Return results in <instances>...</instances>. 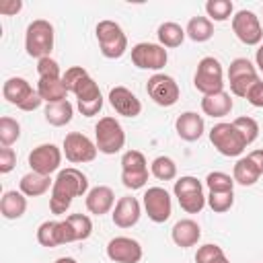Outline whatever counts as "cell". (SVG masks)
<instances>
[{
    "mask_svg": "<svg viewBox=\"0 0 263 263\" xmlns=\"http://www.w3.org/2000/svg\"><path fill=\"white\" fill-rule=\"evenodd\" d=\"M33 92H35L33 86H31L25 78H21V76L8 78V80L4 82V86H2V97L6 99V103H10V105H14V107H21Z\"/></svg>",
    "mask_w": 263,
    "mask_h": 263,
    "instance_id": "cell-22",
    "label": "cell"
},
{
    "mask_svg": "<svg viewBox=\"0 0 263 263\" xmlns=\"http://www.w3.org/2000/svg\"><path fill=\"white\" fill-rule=\"evenodd\" d=\"M175 129H177V136L181 140H185V142H197L203 136L205 123H203V117L197 115L195 111H185V113H181L177 117Z\"/></svg>",
    "mask_w": 263,
    "mask_h": 263,
    "instance_id": "cell-18",
    "label": "cell"
},
{
    "mask_svg": "<svg viewBox=\"0 0 263 263\" xmlns=\"http://www.w3.org/2000/svg\"><path fill=\"white\" fill-rule=\"evenodd\" d=\"M121 171L134 173V171H148V162L146 156L140 150H127L121 156Z\"/></svg>",
    "mask_w": 263,
    "mask_h": 263,
    "instance_id": "cell-40",
    "label": "cell"
},
{
    "mask_svg": "<svg viewBox=\"0 0 263 263\" xmlns=\"http://www.w3.org/2000/svg\"><path fill=\"white\" fill-rule=\"evenodd\" d=\"M62 80L68 88V92H74L76 103H90V101H99L103 99L99 84L95 82V78L82 68V66H72L62 74Z\"/></svg>",
    "mask_w": 263,
    "mask_h": 263,
    "instance_id": "cell-3",
    "label": "cell"
},
{
    "mask_svg": "<svg viewBox=\"0 0 263 263\" xmlns=\"http://www.w3.org/2000/svg\"><path fill=\"white\" fill-rule=\"evenodd\" d=\"M195 263H230V261L226 259L222 247L208 242V245H201V247L197 249V253H195Z\"/></svg>",
    "mask_w": 263,
    "mask_h": 263,
    "instance_id": "cell-37",
    "label": "cell"
},
{
    "mask_svg": "<svg viewBox=\"0 0 263 263\" xmlns=\"http://www.w3.org/2000/svg\"><path fill=\"white\" fill-rule=\"evenodd\" d=\"M144 251L132 236H115L107 242V257L113 263H140Z\"/></svg>",
    "mask_w": 263,
    "mask_h": 263,
    "instance_id": "cell-15",
    "label": "cell"
},
{
    "mask_svg": "<svg viewBox=\"0 0 263 263\" xmlns=\"http://www.w3.org/2000/svg\"><path fill=\"white\" fill-rule=\"evenodd\" d=\"M23 8L21 0H10V2H0V14H16Z\"/></svg>",
    "mask_w": 263,
    "mask_h": 263,
    "instance_id": "cell-48",
    "label": "cell"
},
{
    "mask_svg": "<svg viewBox=\"0 0 263 263\" xmlns=\"http://www.w3.org/2000/svg\"><path fill=\"white\" fill-rule=\"evenodd\" d=\"M168 62V53L160 43H136L132 47V64L140 70H152L158 74V70H162Z\"/></svg>",
    "mask_w": 263,
    "mask_h": 263,
    "instance_id": "cell-9",
    "label": "cell"
},
{
    "mask_svg": "<svg viewBox=\"0 0 263 263\" xmlns=\"http://www.w3.org/2000/svg\"><path fill=\"white\" fill-rule=\"evenodd\" d=\"M37 242L47 249H55L60 245L58 240V220H45L37 228Z\"/></svg>",
    "mask_w": 263,
    "mask_h": 263,
    "instance_id": "cell-33",
    "label": "cell"
},
{
    "mask_svg": "<svg viewBox=\"0 0 263 263\" xmlns=\"http://www.w3.org/2000/svg\"><path fill=\"white\" fill-rule=\"evenodd\" d=\"M144 199V210H146V216L156 222V224H162L171 218L173 214V201H171V195L164 187H148L142 195Z\"/></svg>",
    "mask_w": 263,
    "mask_h": 263,
    "instance_id": "cell-12",
    "label": "cell"
},
{
    "mask_svg": "<svg viewBox=\"0 0 263 263\" xmlns=\"http://www.w3.org/2000/svg\"><path fill=\"white\" fill-rule=\"evenodd\" d=\"M18 138H21V123L12 117H2L0 119V144L4 148H10Z\"/></svg>",
    "mask_w": 263,
    "mask_h": 263,
    "instance_id": "cell-34",
    "label": "cell"
},
{
    "mask_svg": "<svg viewBox=\"0 0 263 263\" xmlns=\"http://www.w3.org/2000/svg\"><path fill=\"white\" fill-rule=\"evenodd\" d=\"M210 142L222 156H240L242 150L247 148L242 136L236 132L232 123L220 121L210 129Z\"/></svg>",
    "mask_w": 263,
    "mask_h": 263,
    "instance_id": "cell-8",
    "label": "cell"
},
{
    "mask_svg": "<svg viewBox=\"0 0 263 263\" xmlns=\"http://www.w3.org/2000/svg\"><path fill=\"white\" fill-rule=\"evenodd\" d=\"M193 86L205 97V95H212V92H218V90H224V70H222V64L212 58V55H205L197 62V70H195V76H193Z\"/></svg>",
    "mask_w": 263,
    "mask_h": 263,
    "instance_id": "cell-7",
    "label": "cell"
},
{
    "mask_svg": "<svg viewBox=\"0 0 263 263\" xmlns=\"http://www.w3.org/2000/svg\"><path fill=\"white\" fill-rule=\"evenodd\" d=\"M62 152L66 156V160L74 162V164H82V162H92L97 158V144L80 134V132H70L66 134L64 138V146H62Z\"/></svg>",
    "mask_w": 263,
    "mask_h": 263,
    "instance_id": "cell-11",
    "label": "cell"
},
{
    "mask_svg": "<svg viewBox=\"0 0 263 263\" xmlns=\"http://www.w3.org/2000/svg\"><path fill=\"white\" fill-rule=\"evenodd\" d=\"M88 189V179L82 171L68 166L62 168L58 173V177L53 179V187H51V195H49V210L55 216L66 214V210L72 205L74 197L86 195Z\"/></svg>",
    "mask_w": 263,
    "mask_h": 263,
    "instance_id": "cell-1",
    "label": "cell"
},
{
    "mask_svg": "<svg viewBox=\"0 0 263 263\" xmlns=\"http://www.w3.org/2000/svg\"><path fill=\"white\" fill-rule=\"evenodd\" d=\"M95 144L103 154H117L125 146V132L115 117H101L95 125Z\"/></svg>",
    "mask_w": 263,
    "mask_h": 263,
    "instance_id": "cell-6",
    "label": "cell"
},
{
    "mask_svg": "<svg viewBox=\"0 0 263 263\" xmlns=\"http://www.w3.org/2000/svg\"><path fill=\"white\" fill-rule=\"evenodd\" d=\"M171 238H173V242H175L177 247L189 249V247H195V245L199 242V238H201V228H199V224H197L195 220L183 218V220H179V222L173 226Z\"/></svg>",
    "mask_w": 263,
    "mask_h": 263,
    "instance_id": "cell-20",
    "label": "cell"
},
{
    "mask_svg": "<svg viewBox=\"0 0 263 263\" xmlns=\"http://www.w3.org/2000/svg\"><path fill=\"white\" fill-rule=\"evenodd\" d=\"M232 125L236 127V132L242 136V140H245V144L249 146V144H253L257 138H259V123L253 119V117H247V115H242V117H236L234 121H232Z\"/></svg>",
    "mask_w": 263,
    "mask_h": 263,
    "instance_id": "cell-35",
    "label": "cell"
},
{
    "mask_svg": "<svg viewBox=\"0 0 263 263\" xmlns=\"http://www.w3.org/2000/svg\"><path fill=\"white\" fill-rule=\"evenodd\" d=\"M16 166V152L12 148H0V173L6 175Z\"/></svg>",
    "mask_w": 263,
    "mask_h": 263,
    "instance_id": "cell-44",
    "label": "cell"
},
{
    "mask_svg": "<svg viewBox=\"0 0 263 263\" xmlns=\"http://www.w3.org/2000/svg\"><path fill=\"white\" fill-rule=\"evenodd\" d=\"M205 201H208L212 212L224 214L234 205V191H210Z\"/></svg>",
    "mask_w": 263,
    "mask_h": 263,
    "instance_id": "cell-32",
    "label": "cell"
},
{
    "mask_svg": "<svg viewBox=\"0 0 263 263\" xmlns=\"http://www.w3.org/2000/svg\"><path fill=\"white\" fill-rule=\"evenodd\" d=\"M27 212V195L21 191H4L0 199V214L6 220H18Z\"/></svg>",
    "mask_w": 263,
    "mask_h": 263,
    "instance_id": "cell-24",
    "label": "cell"
},
{
    "mask_svg": "<svg viewBox=\"0 0 263 263\" xmlns=\"http://www.w3.org/2000/svg\"><path fill=\"white\" fill-rule=\"evenodd\" d=\"M140 216H142V205L132 195L119 197L117 203H115V208H113V214H111L113 224L117 228H132V226H136L138 220H140Z\"/></svg>",
    "mask_w": 263,
    "mask_h": 263,
    "instance_id": "cell-17",
    "label": "cell"
},
{
    "mask_svg": "<svg viewBox=\"0 0 263 263\" xmlns=\"http://www.w3.org/2000/svg\"><path fill=\"white\" fill-rule=\"evenodd\" d=\"M37 74H39V78H62L60 64L53 58H41V60H37Z\"/></svg>",
    "mask_w": 263,
    "mask_h": 263,
    "instance_id": "cell-42",
    "label": "cell"
},
{
    "mask_svg": "<svg viewBox=\"0 0 263 263\" xmlns=\"http://www.w3.org/2000/svg\"><path fill=\"white\" fill-rule=\"evenodd\" d=\"M76 105H78V111H80L84 117H95V115L103 109V99L90 101V103H76Z\"/></svg>",
    "mask_w": 263,
    "mask_h": 263,
    "instance_id": "cell-47",
    "label": "cell"
},
{
    "mask_svg": "<svg viewBox=\"0 0 263 263\" xmlns=\"http://www.w3.org/2000/svg\"><path fill=\"white\" fill-rule=\"evenodd\" d=\"M150 173L158 181H173L177 177V164L171 156H156L150 164Z\"/></svg>",
    "mask_w": 263,
    "mask_h": 263,
    "instance_id": "cell-30",
    "label": "cell"
},
{
    "mask_svg": "<svg viewBox=\"0 0 263 263\" xmlns=\"http://www.w3.org/2000/svg\"><path fill=\"white\" fill-rule=\"evenodd\" d=\"M146 92H148V97H150L156 105H160V107H173V105L179 101V95H181L179 84L175 82V78L168 76V74H162V72L152 74V76L148 78V82H146Z\"/></svg>",
    "mask_w": 263,
    "mask_h": 263,
    "instance_id": "cell-10",
    "label": "cell"
},
{
    "mask_svg": "<svg viewBox=\"0 0 263 263\" xmlns=\"http://www.w3.org/2000/svg\"><path fill=\"white\" fill-rule=\"evenodd\" d=\"M58 240H60V245L76 242L74 232H72V226H70L68 220H58Z\"/></svg>",
    "mask_w": 263,
    "mask_h": 263,
    "instance_id": "cell-45",
    "label": "cell"
},
{
    "mask_svg": "<svg viewBox=\"0 0 263 263\" xmlns=\"http://www.w3.org/2000/svg\"><path fill=\"white\" fill-rule=\"evenodd\" d=\"M66 220L70 222L76 240H86L92 234V220L86 214H70Z\"/></svg>",
    "mask_w": 263,
    "mask_h": 263,
    "instance_id": "cell-36",
    "label": "cell"
},
{
    "mask_svg": "<svg viewBox=\"0 0 263 263\" xmlns=\"http://www.w3.org/2000/svg\"><path fill=\"white\" fill-rule=\"evenodd\" d=\"M259 177H261V173H259V168L249 160V156H242V158L236 160V164H234V168H232V179H234V183H238V185H242V187H251V185H255V183L259 181Z\"/></svg>",
    "mask_w": 263,
    "mask_h": 263,
    "instance_id": "cell-28",
    "label": "cell"
},
{
    "mask_svg": "<svg viewBox=\"0 0 263 263\" xmlns=\"http://www.w3.org/2000/svg\"><path fill=\"white\" fill-rule=\"evenodd\" d=\"M109 105L115 109V113L123 117H138L142 113L140 99L125 86H113L109 90Z\"/></svg>",
    "mask_w": 263,
    "mask_h": 263,
    "instance_id": "cell-16",
    "label": "cell"
},
{
    "mask_svg": "<svg viewBox=\"0 0 263 263\" xmlns=\"http://www.w3.org/2000/svg\"><path fill=\"white\" fill-rule=\"evenodd\" d=\"M255 62H257V68L263 72V45L257 49V53H255Z\"/></svg>",
    "mask_w": 263,
    "mask_h": 263,
    "instance_id": "cell-50",
    "label": "cell"
},
{
    "mask_svg": "<svg viewBox=\"0 0 263 263\" xmlns=\"http://www.w3.org/2000/svg\"><path fill=\"white\" fill-rule=\"evenodd\" d=\"M232 31L236 39L245 45H259L263 39V29L259 16L253 10H238L232 16Z\"/></svg>",
    "mask_w": 263,
    "mask_h": 263,
    "instance_id": "cell-13",
    "label": "cell"
},
{
    "mask_svg": "<svg viewBox=\"0 0 263 263\" xmlns=\"http://www.w3.org/2000/svg\"><path fill=\"white\" fill-rule=\"evenodd\" d=\"M205 187L210 191H234V179L222 171H214V173H208Z\"/></svg>",
    "mask_w": 263,
    "mask_h": 263,
    "instance_id": "cell-39",
    "label": "cell"
},
{
    "mask_svg": "<svg viewBox=\"0 0 263 263\" xmlns=\"http://www.w3.org/2000/svg\"><path fill=\"white\" fill-rule=\"evenodd\" d=\"M247 101L253 105V107H257V109H263V82L259 80L251 90H249V95H247Z\"/></svg>",
    "mask_w": 263,
    "mask_h": 263,
    "instance_id": "cell-46",
    "label": "cell"
},
{
    "mask_svg": "<svg viewBox=\"0 0 263 263\" xmlns=\"http://www.w3.org/2000/svg\"><path fill=\"white\" fill-rule=\"evenodd\" d=\"M156 35H158V43H160L164 49H166V47H179V45L185 41V37H187L185 29H183L181 25L173 23V21L162 23V25L158 27Z\"/></svg>",
    "mask_w": 263,
    "mask_h": 263,
    "instance_id": "cell-29",
    "label": "cell"
},
{
    "mask_svg": "<svg viewBox=\"0 0 263 263\" xmlns=\"http://www.w3.org/2000/svg\"><path fill=\"white\" fill-rule=\"evenodd\" d=\"M255 74H257V68L247 58H236L228 66V82L238 80V78H247V76H255Z\"/></svg>",
    "mask_w": 263,
    "mask_h": 263,
    "instance_id": "cell-38",
    "label": "cell"
},
{
    "mask_svg": "<svg viewBox=\"0 0 263 263\" xmlns=\"http://www.w3.org/2000/svg\"><path fill=\"white\" fill-rule=\"evenodd\" d=\"M201 111L210 115L212 119H222L232 111V99L226 90H218L212 95H205L201 99Z\"/></svg>",
    "mask_w": 263,
    "mask_h": 263,
    "instance_id": "cell-21",
    "label": "cell"
},
{
    "mask_svg": "<svg viewBox=\"0 0 263 263\" xmlns=\"http://www.w3.org/2000/svg\"><path fill=\"white\" fill-rule=\"evenodd\" d=\"M53 263H78V261L72 259V257H60V259H55Z\"/></svg>",
    "mask_w": 263,
    "mask_h": 263,
    "instance_id": "cell-51",
    "label": "cell"
},
{
    "mask_svg": "<svg viewBox=\"0 0 263 263\" xmlns=\"http://www.w3.org/2000/svg\"><path fill=\"white\" fill-rule=\"evenodd\" d=\"M121 183L132 191L134 189H142L148 183V171H134V173L121 171Z\"/></svg>",
    "mask_w": 263,
    "mask_h": 263,
    "instance_id": "cell-41",
    "label": "cell"
},
{
    "mask_svg": "<svg viewBox=\"0 0 263 263\" xmlns=\"http://www.w3.org/2000/svg\"><path fill=\"white\" fill-rule=\"evenodd\" d=\"M37 92L45 103H60V101H66L68 88L62 78H39Z\"/></svg>",
    "mask_w": 263,
    "mask_h": 263,
    "instance_id": "cell-25",
    "label": "cell"
},
{
    "mask_svg": "<svg viewBox=\"0 0 263 263\" xmlns=\"http://www.w3.org/2000/svg\"><path fill=\"white\" fill-rule=\"evenodd\" d=\"M51 187H53L51 177H47V175H39V173H35V171L23 175L21 181H18V191L25 193L27 197H39V195L47 193Z\"/></svg>",
    "mask_w": 263,
    "mask_h": 263,
    "instance_id": "cell-23",
    "label": "cell"
},
{
    "mask_svg": "<svg viewBox=\"0 0 263 263\" xmlns=\"http://www.w3.org/2000/svg\"><path fill=\"white\" fill-rule=\"evenodd\" d=\"M95 33H97L99 49L105 58L117 60L127 51V37L115 21H99Z\"/></svg>",
    "mask_w": 263,
    "mask_h": 263,
    "instance_id": "cell-5",
    "label": "cell"
},
{
    "mask_svg": "<svg viewBox=\"0 0 263 263\" xmlns=\"http://www.w3.org/2000/svg\"><path fill=\"white\" fill-rule=\"evenodd\" d=\"M185 33L195 43L210 41L212 35H214V23L208 16H191L189 23H187V27H185Z\"/></svg>",
    "mask_w": 263,
    "mask_h": 263,
    "instance_id": "cell-27",
    "label": "cell"
},
{
    "mask_svg": "<svg viewBox=\"0 0 263 263\" xmlns=\"http://www.w3.org/2000/svg\"><path fill=\"white\" fill-rule=\"evenodd\" d=\"M249 156V160L259 168V173L263 175V148H259V150H253V152H249L247 154Z\"/></svg>",
    "mask_w": 263,
    "mask_h": 263,
    "instance_id": "cell-49",
    "label": "cell"
},
{
    "mask_svg": "<svg viewBox=\"0 0 263 263\" xmlns=\"http://www.w3.org/2000/svg\"><path fill=\"white\" fill-rule=\"evenodd\" d=\"M62 150L55 144H39L29 152V166L39 175L51 177L62 164Z\"/></svg>",
    "mask_w": 263,
    "mask_h": 263,
    "instance_id": "cell-14",
    "label": "cell"
},
{
    "mask_svg": "<svg viewBox=\"0 0 263 263\" xmlns=\"http://www.w3.org/2000/svg\"><path fill=\"white\" fill-rule=\"evenodd\" d=\"M257 82H259V74H255V76H247V78H238V80H232V82H230V92H232L234 97H242V99H247L249 90H251Z\"/></svg>",
    "mask_w": 263,
    "mask_h": 263,
    "instance_id": "cell-43",
    "label": "cell"
},
{
    "mask_svg": "<svg viewBox=\"0 0 263 263\" xmlns=\"http://www.w3.org/2000/svg\"><path fill=\"white\" fill-rule=\"evenodd\" d=\"M173 193L181 205L183 212L187 214H199L203 208H205V195H203V185L197 177H191V175H185V177H179L175 181V187H173Z\"/></svg>",
    "mask_w": 263,
    "mask_h": 263,
    "instance_id": "cell-4",
    "label": "cell"
},
{
    "mask_svg": "<svg viewBox=\"0 0 263 263\" xmlns=\"http://www.w3.org/2000/svg\"><path fill=\"white\" fill-rule=\"evenodd\" d=\"M53 25L45 18H35L29 23L25 33V49L31 58H49L53 49Z\"/></svg>",
    "mask_w": 263,
    "mask_h": 263,
    "instance_id": "cell-2",
    "label": "cell"
},
{
    "mask_svg": "<svg viewBox=\"0 0 263 263\" xmlns=\"http://www.w3.org/2000/svg\"><path fill=\"white\" fill-rule=\"evenodd\" d=\"M86 210L95 216H103V214H109L115 205V193L111 187L107 185H97L92 187L88 193H86Z\"/></svg>",
    "mask_w": 263,
    "mask_h": 263,
    "instance_id": "cell-19",
    "label": "cell"
},
{
    "mask_svg": "<svg viewBox=\"0 0 263 263\" xmlns=\"http://www.w3.org/2000/svg\"><path fill=\"white\" fill-rule=\"evenodd\" d=\"M232 10H234V4L230 0H210V2H205L208 18L216 21V23L228 21L232 16Z\"/></svg>",
    "mask_w": 263,
    "mask_h": 263,
    "instance_id": "cell-31",
    "label": "cell"
},
{
    "mask_svg": "<svg viewBox=\"0 0 263 263\" xmlns=\"http://www.w3.org/2000/svg\"><path fill=\"white\" fill-rule=\"evenodd\" d=\"M43 115H45V121H47L49 125L62 127V125H66V123L72 121L74 107H72V103H70L68 99H66V101H60V103H47Z\"/></svg>",
    "mask_w": 263,
    "mask_h": 263,
    "instance_id": "cell-26",
    "label": "cell"
}]
</instances>
